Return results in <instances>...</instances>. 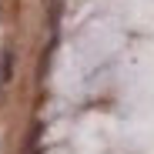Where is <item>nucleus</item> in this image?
Listing matches in <instances>:
<instances>
[{
	"label": "nucleus",
	"mask_w": 154,
	"mask_h": 154,
	"mask_svg": "<svg viewBox=\"0 0 154 154\" xmlns=\"http://www.w3.org/2000/svg\"><path fill=\"white\" fill-rule=\"evenodd\" d=\"M10 67H14V54L10 50H4V67H0V84L10 81Z\"/></svg>",
	"instance_id": "1"
}]
</instances>
